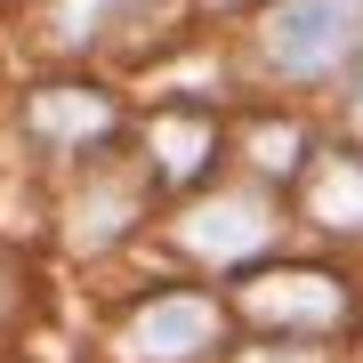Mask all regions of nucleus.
Wrapping results in <instances>:
<instances>
[{
  "label": "nucleus",
  "mask_w": 363,
  "mask_h": 363,
  "mask_svg": "<svg viewBox=\"0 0 363 363\" xmlns=\"http://www.w3.org/2000/svg\"><path fill=\"white\" fill-rule=\"evenodd\" d=\"M267 65L291 73V81H315L331 65H347L355 40H363V0H274L267 9Z\"/></svg>",
  "instance_id": "obj_1"
},
{
  "label": "nucleus",
  "mask_w": 363,
  "mask_h": 363,
  "mask_svg": "<svg viewBox=\"0 0 363 363\" xmlns=\"http://www.w3.org/2000/svg\"><path fill=\"white\" fill-rule=\"evenodd\" d=\"M186 250L194 259H218V267H242V259H259L267 250V234H274V218H267V202L259 194H218V202H202V210H186Z\"/></svg>",
  "instance_id": "obj_2"
},
{
  "label": "nucleus",
  "mask_w": 363,
  "mask_h": 363,
  "mask_svg": "<svg viewBox=\"0 0 363 363\" xmlns=\"http://www.w3.org/2000/svg\"><path fill=\"white\" fill-rule=\"evenodd\" d=\"M218 339V307L194 291H169V298H145V315L130 323V347L138 355H162V363H186L194 347Z\"/></svg>",
  "instance_id": "obj_3"
},
{
  "label": "nucleus",
  "mask_w": 363,
  "mask_h": 363,
  "mask_svg": "<svg viewBox=\"0 0 363 363\" xmlns=\"http://www.w3.org/2000/svg\"><path fill=\"white\" fill-rule=\"evenodd\" d=\"M250 315H259V323H339V283L331 274H267V283H250V298H242Z\"/></svg>",
  "instance_id": "obj_4"
},
{
  "label": "nucleus",
  "mask_w": 363,
  "mask_h": 363,
  "mask_svg": "<svg viewBox=\"0 0 363 363\" xmlns=\"http://www.w3.org/2000/svg\"><path fill=\"white\" fill-rule=\"evenodd\" d=\"M307 218H323V226H363V162L355 154H323L307 169Z\"/></svg>",
  "instance_id": "obj_5"
},
{
  "label": "nucleus",
  "mask_w": 363,
  "mask_h": 363,
  "mask_svg": "<svg viewBox=\"0 0 363 363\" xmlns=\"http://www.w3.org/2000/svg\"><path fill=\"white\" fill-rule=\"evenodd\" d=\"M33 130L40 138H105L113 130V105L97 89H49V97H33Z\"/></svg>",
  "instance_id": "obj_6"
},
{
  "label": "nucleus",
  "mask_w": 363,
  "mask_h": 363,
  "mask_svg": "<svg viewBox=\"0 0 363 363\" xmlns=\"http://www.w3.org/2000/svg\"><path fill=\"white\" fill-rule=\"evenodd\" d=\"M154 154H162V169H169V178H194V169L210 162V121H194V113H162Z\"/></svg>",
  "instance_id": "obj_7"
},
{
  "label": "nucleus",
  "mask_w": 363,
  "mask_h": 363,
  "mask_svg": "<svg viewBox=\"0 0 363 363\" xmlns=\"http://www.w3.org/2000/svg\"><path fill=\"white\" fill-rule=\"evenodd\" d=\"M113 9L121 0H57V40H65V49H89V33L113 25Z\"/></svg>",
  "instance_id": "obj_8"
},
{
  "label": "nucleus",
  "mask_w": 363,
  "mask_h": 363,
  "mask_svg": "<svg viewBox=\"0 0 363 363\" xmlns=\"http://www.w3.org/2000/svg\"><path fill=\"white\" fill-rule=\"evenodd\" d=\"M250 154H259L267 178H291L283 162H298V138H291V130H259V138H250Z\"/></svg>",
  "instance_id": "obj_9"
},
{
  "label": "nucleus",
  "mask_w": 363,
  "mask_h": 363,
  "mask_svg": "<svg viewBox=\"0 0 363 363\" xmlns=\"http://www.w3.org/2000/svg\"><path fill=\"white\" fill-rule=\"evenodd\" d=\"M242 363H315L307 347H259V355H242Z\"/></svg>",
  "instance_id": "obj_10"
},
{
  "label": "nucleus",
  "mask_w": 363,
  "mask_h": 363,
  "mask_svg": "<svg viewBox=\"0 0 363 363\" xmlns=\"http://www.w3.org/2000/svg\"><path fill=\"white\" fill-rule=\"evenodd\" d=\"M355 121H363V105H355Z\"/></svg>",
  "instance_id": "obj_11"
}]
</instances>
